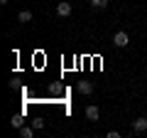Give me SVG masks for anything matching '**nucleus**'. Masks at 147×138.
Wrapping results in <instances>:
<instances>
[{"mask_svg": "<svg viewBox=\"0 0 147 138\" xmlns=\"http://www.w3.org/2000/svg\"><path fill=\"white\" fill-rule=\"evenodd\" d=\"M132 133L135 136H142V133H147V116H140L132 121Z\"/></svg>", "mask_w": 147, "mask_h": 138, "instance_id": "nucleus-1", "label": "nucleus"}, {"mask_svg": "<svg viewBox=\"0 0 147 138\" xmlns=\"http://www.w3.org/2000/svg\"><path fill=\"white\" fill-rule=\"evenodd\" d=\"M113 44H115V47H127V44H130V37H127V32H115V35H113Z\"/></svg>", "mask_w": 147, "mask_h": 138, "instance_id": "nucleus-2", "label": "nucleus"}, {"mask_svg": "<svg viewBox=\"0 0 147 138\" xmlns=\"http://www.w3.org/2000/svg\"><path fill=\"white\" fill-rule=\"evenodd\" d=\"M79 94H84V96H91L93 94V81H79Z\"/></svg>", "mask_w": 147, "mask_h": 138, "instance_id": "nucleus-3", "label": "nucleus"}, {"mask_svg": "<svg viewBox=\"0 0 147 138\" xmlns=\"http://www.w3.org/2000/svg\"><path fill=\"white\" fill-rule=\"evenodd\" d=\"M71 10H74L71 3H59V5H57V15L59 17H69V15H71Z\"/></svg>", "mask_w": 147, "mask_h": 138, "instance_id": "nucleus-4", "label": "nucleus"}, {"mask_svg": "<svg viewBox=\"0 0 147 138\" xmlns=\"http://www.w3.org/2000/svg\"><path fill=\"white\" fill-rule=\"evenodd\" d=\"M86 118H88V121H98V118H100L98 106H86Z\"/></svg>", "mask_w": 147, "mask_h": 138, "instance_id": "nucleus-5", "label": "nucleus"}, {"mask_svg": "<svg viewBox=\"0 0 147 138\" xmlns=\"http://www.w3.org/2000/svg\"><path fill=\"white\" fill-rule=\"evenodd\" d=\"M10 126H12V128H17V131L25 126V121H22V113H17V116H12V118H10Z\"/></svg>", "mask_w": 147, "mask_h": 138, "instance_id": "nucleus-6", "label": "nucleus"}, {"mask_svg": "<svg viewBox=\"0 0 147 138\" xmlns=\"http://www.w3.org/2000/svg\"><path fill=\"white\" fill-rule=\"evenodd\" d=\"M34 131H37L34 126H22V128H20V136H22V138H32V136H34Z\"/></svg>", "mask_w": 147, "mask_h": 138, "instance_id": "nucleus-7", "label": "nucleus"}, {"mask_svg": "<svg viewBox=\"0 0 147 138\" xmlns=\"http://www.w3.org/2000/svg\"><path fill=\"white\" fill-rule=\"evenodd\" d=\"M32 20V12L30 10H22L20 15H17V22H30Z\"/></svg>", "mask_w": 147, "mask_h": 138, "instance_id": "nucleus-8", "label": "nucleus"}, {"mask_svg": "<svg viewBox=\"0 0 147 138\" xmlns=\"http://www.w3.org/2000/svg\"><path fill=\"white\" fill-rule=\"evenodd\" d=\"M91 5H93L96 10H103V8L108 5V0H91Z\"/></svg>", "mask_w": 147, "mask_h": 138, "instance_id": "nucleus-9", "label": "nucleus"}, {"mask_svg": "<svg viewBox=\"0 0 147 138\" xmlns=\"http://www.w3.org/2000/svg\"><path fill=\"white\" fill-rule=\"evenodd\" d=\"M32 126L39 131V128H44V121H42V118H34V121H32Z\"/></svg>", "mask_w": 147, "mask_h": 138, "instance_id": "nucleus-10", "label": "nucleus"}, {"mask_svg": "<svg viewBox=\"0 0 147 138\" xmlns=\"http://www.w3.org/2000/svg\"><path fill=\"white\" fill-rule=\"evenodd\" d=\"M108 138H120V131H108Z\"/></svg>", "mask_w": 147, "mask_h": 138, "instance_id": "nucleus-11", "label": "nucleus"}, {"mask_svg": "<svg viewBox=\"0 0 147 138\" xmlns=\"http://www.w3.org/2000/svg\"><path fill=\"white\" fill-rule=\"evenodd\" d=\"M0 5H7V0H0Z\"/></svg>", "mask_w": 147, "mask_h": 138, "instance_id": "nucleus-12", "label": "nucleus"}]
</instances>
